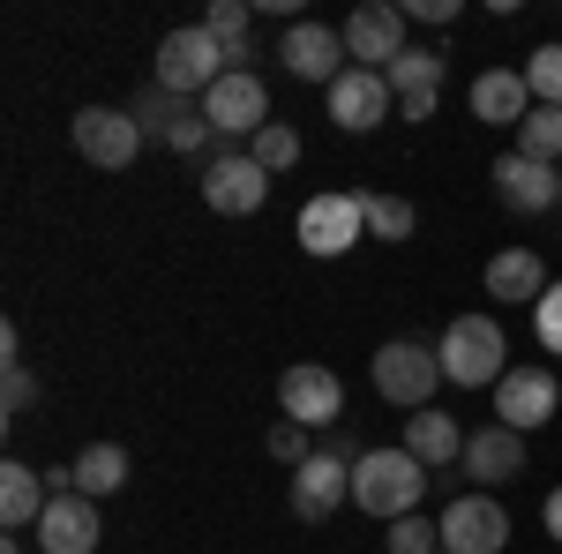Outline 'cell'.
<instances>
[{"label":"cell","instance_id":"6da1fadb","mask_svg":"<svg viewBox=\"0 0 562 554\" xmlns=\"http://www.w3.org/2000/svg\"><path fill=\"white\" fill-rule=\"evenodd\" d=\"M435 360H442V383H458V389H495L518 368L495 315H458V323L442 330V344H435Z\"/></svg>","mask_w":562,"mask_h":554},{"label":"cell","instance_id":"7a4b0ae2","mask_svg":"<svg viewBox=\"0 0 562 554\" xmlns=\"http://www.w3.org/2000/svg\"><path fill=\"white\" fill-rule=\"evenodd\" d=\"M420 495H428V465H420L405 442H397V450H368V457L352 465V502L368 517H390V524H397V517L420 510Z\"/></svg>","mask_w":562,"mask_h":554},{"label":"cell","instance_id":"3957f363","mask_svg":"<svg viewBox=\"0 0 562 554\" xmlns=\"http://www.w3.org/2000/svg\"><path fill=\"white\" fill-rule=\"evenodd\" d=\"M217 76H233L225 68V45L203 31V23H188V31H166L158 38V90H173V98H211Z\"/></svg>","mask_w":562,"mask_h":554},{"label":"cell","instance_id":"277c9868","mask_svg":"<svg viewBox=\"0 0 562 554\" xmlns=\"http://www.w3.org/2000/svg\"><path fill=\"white\" fill-rule=\"evenodd\" d=\"M128 113H135V128L150 135V143H166L173 158H203L217 143V128L203 121V105H195V98H173V90H158V83L143 90Z\"/></svg>","mask_w":562,"mask_h":554},{"label":"cell","instance_id":"5b68a950","mask_svg":"<svg viewBox=\"0 0 562 554\" xmlns=\"http://www.w3.org/2000/svg\"><path fill=\"white\" fill-rule=\"evenodd\" d=\"M368 233V195L360 188H330V195H307L301 203V225H293V240H301L307 256H346L352 240Z\"/></svg>","mask_w":562,"mask_h":554},{"label":"cell","instance_id":"8992f818","mask_svg":"<svg viewBox=\"0 0 562 554\" xmlns=\"http://www.w3.org/2000/svg\"><path fill=\"white\" fill-rule=\"evenodd\" d=\"M375 389H383L390 405H405V412H428V397L442 389V360H435V344L390 338L383 352H375Z\"/></svg>","mask_w":562,"mask_h":554},{"label":"cell","instance_id":"52a82bcc","mask_svg":"<svg viewBox=\"0 0 562 554\" xmlns=\"http://www.w3.org/2000/svg\"><path fill=\"white\" fill-rule=\"evenodd\" d=\"M555 412H562V383H555V368H540V360H518V368L495 383V420L518 427V434L548 427Z\"/></svg>","mask_w":562,"mask_h":554},{"label":"cell","instance_id":"ba28073f","mask_svg":"<svg viewBox=\"0 0 562 554\" xmlns=\"http://www.w3.org/2000/svg\"><path fill=\"white\" fill-rule=\"evenodd\" d=\"M278 412L301 427H346V383L323 360H301V368L278 375Z\"/></svg>","mask_w":562,"mask_h":554},{"label":"cell","instance_id":"9c48e42d","mask_svg":"<svg viewBox=\"0 0 562 554\" xmlns=\"http://www.w3.org/2000/svg\"><path fill=\"white\" fill-rule=\"evenodd\" d=\"M203 121L217 128V143L233 150L240 135L256 143L262 128H270V90H262V76H217L211 98H203Z\"/></svg>","mask_w":562,"mask_h":554},{"label":"cell","instance_id":"30bf717a","mask_svg":"<svg viewBox=\"0 0 562 554\" xmlns=\"http://www.w3.org/2000/svg\"><path fill=\"white\" fill-rule=\"evenodd\" d=\"M143 143H150V135L135 128L128 105H83V113H76V150H83L98 172L135 166V150H143Z\"/></svg>","mask_w":562,"mask_h":554},{"label":"cell","instance_id":"8fae6325","mask_svg":"<svg viewBox=\"0 0 562 554\" xmlns=\"http://www.w3.org/2000/svg\"><path fill=\"white\" fill-rule=\"evenodd\" d=\"M435 524H442V554H503L510 540V510L495 495H458Z\"/></svg>","mask_w":562,"mask_h":554},{"label":"cell","instance_id":"7c38bea8","mask_svg":"<svg viewBox=\"0 0 562 554\" xmlns=\"http://www.w3.org/2000/svg\"><path fill=\"white\" fill-rule=\"evenodd\" d=\"M262 195H270V172L248 158V150H217L211 166H203V203L217 217H256Z\"/></svg>","mask_w":562,"mask_h":554},{"label":"cell","instance_id":"4fadbf2b","mask_svg":"<svg viewBox=\"0 0 562 554\" xmlns=\"http://www.w3.org/2000/svg\"><path fill=\"white\" fill-rule=\"evenodd\" d=\"M495 195H503V211H518V217L562 211V166H540L525 150H503L495 158Z\"/></svg>","mask_w":562,"mask_h":554},{"label":"cell","instance_id":"5bb4252c","mask_svg":"<svg viewBox=\"0 0 562 554\" xmlns=\"http://www.w3.org/2000/svg\"><path fill=\"white\" fill-rule=\"evenodd\" d=\"M346 60H360V68H375L383 76L390 60L405 53V8H390V0H368V8H352L346 15Z\"/></svg>","mask_w":562,"mask_h":554},{"label":"cell","instance_id":"9a60e30c","mask_svg":"<svg viewBox=\"0 0 562 554\" xmlns=\"http://www.w3.org/2000/svg\"><path fill=\"white\" fill-rule=\"evenodd\" d=\"M465 479H480V495H495V487H510V479H525V434L503 420H487L465 434Z\"/></svg>","mask_w":562,"mask_h":554},{"label":"cell","instance_id":"2e32d148","mask_svg":"<svg viewBox=\"0 0 562 554\" xmlns=\"http://www.w3.org/2000/svg\"><path fill=\"white\" fill-rule=\"evenodd\" d=\"M346 495H352V457H338V450H315V457L293 472V487H285V502H293L301 524H323Z\"/></svg>","mask_w":562,"mask_h":554},{"label":"cell","instance_id":"e0dca14e","mask_svg":"<svg viewBox=\"0 0 562 554\" xmlns=\"http://www.w3.org/2000/svg\"><path fill=\"white\" fill-rule=\"evenodd\" d=\"M278 60H285V76L330 90L338 76H346V38H338L330 23H293V31L278 38Z\"/></svg>","mask_w":562,"mask_h":554},{"label":"cell","instance_id":"ac0fdd59","mask_svg":"<svg viewBox=\"0 0 562 554\" xmlns=\"http://www.w3.org/2000/svg\"><path fill=\"white\" fill-rule=\"evenodd\" d=\"M390 98H397V90H390L375 68H346V76L330 83V121H338L346 135H368V128L390 121Z\"/></svg>","mask_w":562,"mask_h":554},{"label":"cell","instance_id":"d6986e66","mask_svg":"<svg viewBox=\"0 0 562 554\" xmlns=\"http://www.w3.org/2000/svg\"><path fill=\"white\" fill-rule=\"evenodd\" d=\"M31 532H38L45 554H90L98 547V502H90V495H53Z\"/></svg>","mask_w":562,"mask_h":554},{"label":"cell","instance_id":"ffe728a7","mask_svg":"<svg viewBox=\"0 0 562 554\" xmlns=\"http://www.w3.org/2000/svg\"><path fill=\"white\" fill-rule=\"evenodd\" d=\"M465 105H473V121H487V128H525V113H532L525 68H487V76H473Z\"/></svg>","mask_w":562,"mask_h":554},{"label":"cell","instance_id":"44dd1931","mask_svg":"<svg viewBox=\"0 0 562 554\" xmlns=\"http://www.w3.org/2000/svg\"><path fill=\"white\" fill-rule=\"evenodd\" d=\"M548 262L532 256V248H503V256H487V299H503V307H540L548 299Z\"/></svg>","mask_w":562,"mask_h":554},{"label":"cell","instance_id":"7402d4cb","mask_svg":"<svg viewBox=\"0 0 562 554\" xmlns=\"http://www.w3.org/2000/svg\"><path fill=\"white\" fill-rule=\"evenodd\" d=\"M45 502H53V487H45V472H31V465H0V524L8 532H23V524H38L45 517Z\"/></svg>","mask_w":562,"mask_h":554},{"label":"cell","instance_id":"603a6c76","mask_svg":"<svg viewBox=\"0 0 562 554\" xmlns=\"http://www.w3.org/2000/svg\"><path fill=\"white\" fill-rule=\"evenodd\" d=\"M405 450H413V457H420V465H458V457H465V427L450 420V412H413V420H405Z\"/></svg>","mask_w":562,"mask_h":554},{"label":"cell","instance_id":"cb8c5ba5","mask_svg":"<svg viewBox=\"0 0 562 554\" xmlns=\"http://www.w3.org/2000/svg\"><path fill=\"white\" fill-rule=\"evenodd\" d=\"M121 487H128V450H121V442H90L83 457H76V495L105 502V495H121Z\"/></svg>","mask_w":562,"mask_h":554},{"label":"cell","instance_id":"d4e9b609","mask_svg":"<svg viewBox=\"0 0 562 554\" xmlns=\"http://www.w3.org/2000/svg\"><path fill=\"white\" fill-rule=\"evenodd\" d=\"M383 83L397 90V98H413V90H442V83H450V60H442L435 45H405V53L383 68Z\"/></svg>","mask_w":562,"mask_h":554},{"label":"cell","instance_id":"484cf974","mask_svg":"<svg viewBox=\"0 0 562 554\" xmlns=\"http://www.w3.org/2000/svg\"><path fill=\"white\" fill-rule=\"evenodd\" d=\"M518 150L540 158V166H562V105H532V113H525Z\"/></svg>","mask_w":562,"mask_h":554},{"label":"cell","instance_id":"4316f807","mask_svg":"<svg viewBox=\"0 0 562 554\" xmlns=\"http://www.w3.org/2000/svg\"><path fill=\"white\" fill-rule=\"evenodd\" d=\"M360 195H368V233H375V240H413L420 217H413L405 195H383V188H360Z\"/></svg>","mask_w":562,"mask_h":554},{"label":"cell","instance_id":"83f0119b","mask_svg":"<svg viewBox=\"0 0 562 554\" xmlns=\"http://www.w3.org/2000/svg\"><path fill=\"white\" fill-rule=\"evenodd\" d=\"M248 158H256L262 172H293L301 166V128H293V121H270V128L248 143Z\"/></svg>","mask_w":562,"mask_h":554},{"label":"cell","instance_id":"f1b7e54d","mask_svg":"<svg viewBox=\"0 0 562 554\" xmlns=\"http://www.w3.org/2000/svg\"><path fill=\"white\" fill-rule=\"evenodd\" d=\"M525 90H532V105H562V45L525 53Z\"/></svg>","mask_w":562,"mask_h":554},{"label":"cell","instance_id":"f546056e","mask_svg":"<svg viewBox=\"0 0 562 554\" xmlns=\"http://www.w3.org/2000/svg\"><path fill=\"white\" fill-rule=\"evenodd\" d=\"M248 23H256V0H211V15H203L217 45H248Z\"/></svg>","mask_w":562,"mask_h":554},{"label":"cell","instance_id":"4dcf8cb0","mask_svg":"<svg viewBox=\"0 0 562 554\" xmlns=\"http://www.w3.org/2000/svg\"><path fill=\"white\" fill-rule=\"evenodd\" d=\"M383 547L390 554H442V524H428V517L413 510V517H397V524H390Z\"/></svg>","mask_w":562,"mask_h":554},{"label":"cell","instance_id":"1f68e13d","mask_svg":"<svg viewBox=\"0 0 562 554\" xmlns=\"http://www.w3.org/2000/svg\"><path fill=\"white\" fill-rule=\"evenodd\" d=\"M270 457H278L285 472H301L307 457H315V442H307V427H301V420H278V427H270Z\"/></svg>","mask_w":562,"mask_h":554},{"label":"cell","instance_id":"d6a6232c","mask_svg":"<svg viewBox=\"0 0 562 554\" xmlns=\"http://www.w3.org/2000/svg\"><path fill=\"white\" fill-rule=\"evenodd\" d=\"M532 338H540V352H555V360H562V278L548 285V299L532 307Z\"/></svg>","mask_w":562,"mask_h":554},{"label":"cell","instance_id":"836d02e7","mask_svg":"<svg viewBox=\"0 0 562 554\" xmlns=\"http://www.w3.org/2000/svg\"><path fill=\"white\" fill-rule=\"evenodd\" d=\"M31 405H38V375H31V368H8V383H0V412L23 420Z\"/></svg>","mask_w":562,"mask_h":554},{"label":"cell","instance_id":"e575fe53","mask_svg":"<svg viewBox=\"0 0 562 554\" xmlns=\"http://www.w3.org/2000/svg\"><path fill=\"white\" fill-rule=\"evenodd\" d=\"M405 23H458V0H405Z\"/></svg>","mask_w":562,"mask_h":554},{"label":"cell","instance_id":"d590c367","mask_svg":"<svg viewBox=\"0 0 562 554\" xmlns=\"http://www.w3.org/2000/svg\"><path fill=\"white\" fill-rule=\"evenodd\" d=\"M435 98H442V90H413V98H397V105H405V121H435Z\"/></svg>","mask_w":562,"mask_h":554},{"label":"cell","instance_id":"8d00e7d4","mask_svg":"<svg viewBox=\"0 0 562 554\" xmlns=\"http://www.w3.org/2000/svg\"><path fill=\"white\" fill-rule=\"evenodd\" d=\"M540 524H548V540H555V547H562V487H555V495H548V510H540Z\"/></svg>","mask_w":562,"mask_h":554},{"label":"cell","instance_id":"74e56055","mask_svg":"<svg viewBox=\"0 0 562 554\" xmlns=\"http://www.w3.org/2000/svg\"><path fill=\"white\" fill-rule=\"evenodd\" d=\"M0 554H23V540H0Z\"/></svg>","mask_w":562,"mask_h":554}]
</instances>
